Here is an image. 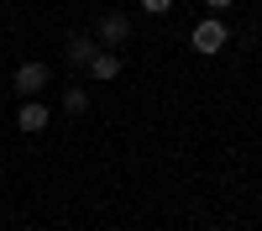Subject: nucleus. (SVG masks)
Instances as JSON below:
<instances>
[{
	"label": "nucleus",
	"mask_w": 262,
	"mask_h": 231,
	"mask_svg": "<svg viewBox=\"0 0 262 231\" xmlns=\"http://www.w3.org/2000/svg\"><path fill=\"white\" fill-rule=\"evenodd\" d=\"M226 6H231V0H210V11H226Z\"/></svg>",
	"instance_id": "obj_9"
},
{
	"label": "nucleus",
	"mask_w": 262,
	"mask_h": 231,
	"mask_svg": "<svg viewBox=\"0 0 262 231\" xmlns=\"http://www.w3.org/2000/svg\"><path fill=\"white\" fill-rule=\"evenodd\" d=\"M84 105H90V95H84V90H69V95H63V111H69V116H79Z\"/></svg>",
	"instance_id": "obj_7"
},
{
	"label": "nucleus",
	"mask_w": 262,
	"mask_h": 231,
	"mask_svg": "<svg viewBox=\"0 0 262 231\" xmlns=\"http://www.w3.org/2000/svg\"><path fill=\"white\" fill-rule=\"evenodd\" d=\"M90 74H95V79H116V74H121V53H95V58H90Z\"/></svg>",
	"instance_id": "obj_6"
},
{
	"label": "nucleus",
	"mask_w": 262,
	"mask_h": 231,
	"mask_svg": "<svg viewBox=\"0 0 262 231\" xmlns=\"http://www.w3.org/2000/svg\"><path fill=\"white\" fill-rule=\"evenodd\" d=\"M37 90H48V63H21L16 69V95H37Z\"/></svg>",
	"instance_id": "obj_2"
},
{
	"label": "nucleus",
	"mask_w": 262,
	"mask_h": 231,
	"mask_svg": "<svg viewBox=\"0 0 262 231\" xmlns=\"http://www.w3.org/2000/svg\"><path fill=\"white\" fill-rule=\"evenodd\" d=\"M142 11H152V16H163V11H173V0H142Z\"/></svg>",
	"instance_id": "obj_8"
},
{
	"label": "nucleus",
	"mask_w": 262,
	"mask_h": 231,
	"mask_svg": "<svg viewBox=\"0 0 262 231\" xmlns=\"http://www.w3.org/2000/svg\"><path fill=\"white\" fill-rule=\"evenodd\" d=\"M16 126H21V132H42V126H48V105H42V100H21V111H16Z\"/></svg>",
	"instance_id": "obj_3"
},
{
	"label": "nucleus",
	"mask_w": 262,
	"mask_h": 231,
	"mask_svg": "<svg viewBox=\"0 0 262 231\" xmlns=\"http://www.w3.org/2000/svg\"><path fill=\"white\" fill-rule=\"evenodd\" d=\"M95 53H100V42H95V37H74V42H69V63H79V69H90V58H95Z\"/></svg>",
	"instance_id": "obj_5"
},
{
	"label": "nucleus",
	"mask_w": 262,
	"mask_h": 231,
	"mask_svg": "<svg viewBox=\"0 0 262 231\" xmlns=\"http://www.w3.org/2000/svg\"><path fill=\"white\" fill-rule=\"evenodd\" d=\"M189 42H194V53H221V48H226V21H215V16H205L200 27L189 32Z\"/></svg>",
	"instance_id": "obj_1"
},
{
	"label": "nucleus",
	"mask_w": 262,
	"mask_h": 231,
	"mask_svg": "<svg viewBox=\"0 0 262 231\" xmlns=\"http://www.w3.org/2000/svg\"><path fill=\"white\" fill-rule=\"evenodd\" d=\"M210 231H221V226H210Z\"/></svg>",
	"instance_id": "obj_10"
},
{
	"label": "nucleus",
	"mask_w": 262,
	"mask_h": 231,
	"mask_svg": "<svg viewBox=\"0 0 262 231\" xmlns=\"http://www.w3.org/2000/svg\"><path fill=\"white\" fill-rule=\"evenodd\" d=\"M100 37H105V42H126V37H131V21H126L121 11H111V16L100 21Z\"/></svg>",
	"instance_id": "obj_4"
}]
</instances>
